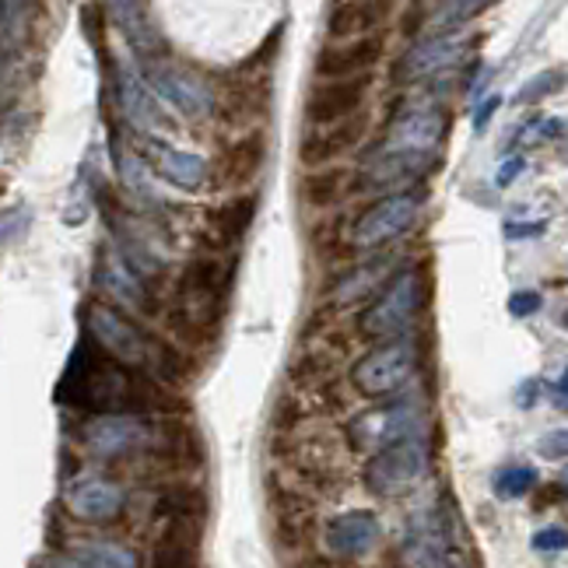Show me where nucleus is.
<instances>
[{
	"label": "nucleus",
	"instance_id": "obj_31",
	"mask_svg": "<svg viewBox=\"0 0 568 568\" xmlns=\"http://www.w3.org/2000/svg\"><path fill=\"white\" fill-rule=\"evenodd\" d=\"M561 134H565V123L558 116H534L519 126L516 144H544V141L561 138Z\"/></svg>",
	"mask_w": 568,
	"mask_h": 568
},
{
	"label": "nucleus",
	"instance_id": "obj_32",
	"mask_svg": "<svg viewBox=\"0 0 568 568\" xmlns=\"http://www.w3.org/2000/svg\"><path fill=\"white\" fill-rule=\"evenodd\" d=\"M558 84H561V71H544L540 78H534V81H527L519 89V102H540V99H548L551 92H558Z\"/></svg>",
	"mask_w": 568,
	"mask_h": 568
},
{
	"label": "nucleus",
	"instance_id": "obj_36",
	"mask_svg": "<svg viewBox=\"0 0 568 568\" xmlns=\"http://www.w3.org/2000/svg\"><path fill=\"white\" fill-rule=\"evenodd\" d=\"M498 102H501V99H498V95H491L485 105L477 109V116H474V126H477V130H485V126H488V120H491V113L498 109Z\"/></svg>",
	"mask_w": 568,
	"mask_h": 568
},
{
	"label": "nucleus",
	"instance_id": "obj_17",
	"mask_svg": "<svg viewBox=\"0 0 568 568\" xmlns=\"http://www.w3.org/2000/svg\"><path fill=\"white\" fill-rule=\"evenodd\" d=\"M116 92H120V102H123V113H126L130 126H138L141 134H148V138H159V130H165L169 116H165V109L159 105V99L148 92L138 63H126V60L120 63Z\"/></svg>",
	"mask_w": 568,
	"mask_h": 568
},
{
	"label": "nucleus",
	"instance_id": "obj_37",
	"mask_svg": "<svg viewBox=\"0 0 568 568\" xmlns=\"http://www.w3.org/2000/svg\"><path fill=\"white\" fill-rule=\"evenodd\" d=\"M540 232H544L540 222H537V225H513V222L506 225V235H509V239H530V235H540Z\"/></svg>",
	"mask_w": 568,
	"mask_h": 568
},
{
	"label": "nucleus",
	"instance_id": "obj_25",
	"mask_svg": "<svg viewBox=\"0 0 568 568\" xmlns=\"http://www.w3.org/2000/svg\"><path fill=\"white\" fill-rule=\"evenodd\" d=\"M253 214H256V201L253 196H239L232 204H222L214 214H211V246L214 250H232L243 243V235L250 232L253 225Z\"/></svg>",
	"mask_w": 568,
	"mask_h": 568
},
{
	"label": "nucleus",
	"instance_id": "obj_2",
	"mask_svg": "<svg viewBox=\"0 0 568 568\" xmlns=\"http://www.w3.org/2000/svg\"><path fill=\"white\" fill-rule=\"evenodd\" d=\"M428 298V274L425 267H404L389 274V281L379 288L376 302L368 305L358 320V331L373 341H393L410 331Z\"/></svg>",
	"mask_w": 568,
	"mask_h": 568
},
{
	"label": "nucleus",
	"instance_id": "obj_15",
	"mask_svg": "<svg viewBox=\"0 0 568 568\" xmlns=\"http://www.w3.org/2000/svg\"><path fill=\"white\" fill-rule=\"evenodd\" d=\"M81 443L99 456H123L148 443V425L138 414H95L81 428Z\"/></svg>",
	"mask_w": 568,
	"mask_h": 568
},
{
	"label": "nucleus",
	"instance_id": "obj_14",
	"mask_svg": "<svg viewBox=\"0 0 568 568\" xmlns=\"http://www.w3.org/2000/svg\"><path fill=\"white\" fill-rule=\"evenodd\" d=\"M470 53V42L464 32H443V36H428L418 42L400 63V78L404 81H428V78H446L456 63H464Z\"/></svg>",
	"mask_w": 568,
	"mask_h": 568
},
{
	"label": "nucleus",
	"instance_id": "obj_39",
	"mask_svg": "<svg viewBox=\"0 0 568 568\" xmlns=\"http://www.w3.org/2000/svg\"><path fill=\"white\" fill-rule=\"evenodd\" d=\"M334 4H347V0H334Z\"/></svg>",
	"mask_w": 568,
	"mask_h": 568
},
{
	"label": "nucleus",
	"instance_id": "obj_22",
	"mask_svg": "<svg viewBox=\"0 0 568 568\" xmlns=\"http://www.w3.org/2000/svg\"><path fill=\"white\" fill-rule=\"evenodd\" d=\"M105 11H109V18H113V26L126 36L130 47L138 50L141 60L159 57L162 39H159L155 26L148 21L141 0H105Z\"/></svg>",
	"mask_w": 568,
	"mask_h": 568
},
{
	"label": "nucleus",
	"instance_id": "obj_30",
	"mask_svg": "<svg viewBox=\"0 0 568 568\" xmlns=\"http://www.w3.org/2000/svg\"><path fill=\"white\" fill-rule=\"evenodd\" d=\"M32 229V211L26 204H11L0 211V243H18Z\"/></svg>",
	"mask_w": 568,
	"mask_h": 568
},
{
	"label": "nucleus",
	"instance_id": "obj_19",
	"mask_svg": "<svg viewBox=\"0 0 568 568\" xmlns=\"http://www.w3.org/2000/svg\"><path fill=\"white\" fill-rule=\"evenodd\" d=\"M383 540V523L376 513H341L326 523V548L341 558H365Z\"/></svg>",
	"mask_w": 568,
	"mask_h": 568
},
{
	"label": "nucleus",
	"instance_id": "obj_7",
	"mask_svg": "<svg viewBox=\"0 0 568 568\" xmlns=\"http://www.w3.org/2000/svg\"><path fill=\"white\" fill-rule=\"evenodd\" d=\"M89 337L105 355H113V362H120V365L148 368V365L162 362V347L151 344L138 323H130L116 310H105V305H95L89 313Z\"/></svg>",
	"mask_w": 568,
	"mask_h": 568
},
{
	"label": "nucleus",
	"instance_id": "obj_33",
	"mask_svg": "<svg viewBox=\"0 0 568 568\" xmlns=\"http://www.w3.org/2000/svg\"><path fill=\"white\" fill-rule=\"evenodd\" d=\"M519 172H527V159H523V155H513V159H506V162L498 165L495 186H509V183H516V180H519Z\"/></svg>",
	"mask_w": 568,
	"mask_h": 568
},
{
	"label": "nucleus",
	"instance_id": "obj_10",
	"mask_svg": "<svg viewBox=\"0 0 568 568\" xmlns=\"http://www.w3.org/2000/svg\"><path fill=\"white\" fill-rule=\"evenodd\" d=\"M386 53V32H368L355 39H337L331 42L320 60H316V78L320 81H337V78H365L376 68Z\"/></svg>",
	"mask_w": 568,
	"mask_h": 568
},
{
	"label": "nucleus",
	"instance_id": "obj_24",
	"mask_svg": "<svg viewBox=\"0 0 568 568\" xmlns=\"http://www.w3.org/2000/svg\"><path fill=\"white\" fill-rule=\"evenodd\" d=\"M393 267H397V256L393 253H383L376 260H365L355 271H347L337 284H334V302H355V298H365L379 292L383 284L389 281Z\"/></svg>",
	"mask_w": 568,
	"mask_h": 568
},
{
	"label": "nucleus",
	"instance_id": "obj_29",
	"mask_svg": "<svg viewBox=\"0 0 568 568\" xmlns=\"http://www.w3.org/2000/svg\"><path fill=\"white\" fill-rule=\"evenodd\" d=\"M534 485H537V474L530 467H519V464L501 467L495 474V495H501V498H523Z\"/></svg>",
	"mask_w": 568,
	"mask_h": 568
},
{
	"label": "nucleus",
	"instance_id": "obj_1",
	"mask_svg": "<svg viewBox=\"0 0 568 568\" xmlns=\"http://www.w3.org/2000/svg\"><path fill=\"white\" fill-rule=\"evenodd\" d=\"M155 386H151L138 368L95 358L89 344H78V352L63 373L57 397L74 407L95 414H138L155 407Z\"/></svg>",
	"mask_w": 568,
	"mask_h": 568
},
{
	"label": "nucleus",
	"instance_id": "obj_35",
	"mask_svg": "<svg viewBox=\"0 0 568 568\" xmlns=\"http://www.w3.org/2000/svg\"><path fill=\"white\" fill-rule=\"evenodd\" d=\"M537 551H561L565 548V530L561 527H551V530H540L537 540H534Z\"/></svg>",
	"mask_w": 568,
	"mask_h": 568
},
{
	"label": "nucleus",
	"instance_id": "obj_26",
	"mask_svg": "<svg viewBox=\"0 0 568 568\" xmlns=\"http://www.w3.org/2000/svg\"><path fill=\"white\" fill-rule=\"evenodd\" d=\"M495 0H432V8L425 14V32L443 36V32H460L464 26L488 11Z\"/></svg>",
	"mask_w": 568,
	"mask_h": 568
},
{
	"label": "nucleus",
	"instance_id": "obj_23",
	"mask_svg": "<svg viewBox=\"0 0 568 568\" xmlns=\"http://www.w3.org/2000/svg\"><path fill=\"white\" fill-rule=\"evenodd\" d=\"M99 277H102V288L113 295L116 302L130 305V310H148V288L141 284L138 271L130 267V260L116 250H109L102 256V267H99Z\"/></svg>",
	"mask_w": 568,
	"mask_h": 568
},
{
	"label": "nucleus",
	"instance_id": "obj_5",
	"mask_svg": "<svg viewBox=\"0 0 568 568\" xmlns=\"http://www.w3.org/2000/svg\"><path fill=\"white\" fill-rule=\"evenodd\" d=\"M418 214H422V190L389 193V196H383V201H376L368 211H362V217L352 229V246L355 250L389 246L393 239L407 235L414 225H418Z\"/></svg>",
	"mask_w": 568,
	"mask_h": 568
},
{
	"label": "nucleus",
	"instance_id": "obj_6",
	"mask_svg": "<svg viewBox=\"0 0 568 568\" xmlns=\"http://www.w3.org/2000/svg\"><path fill=\"white\" fill-rule=\"evenodd\" d=\"M428 470V449L422 439H404L393 443L379 453H373V460L365 467V485L379 498H400L407 495Z\"/></svg>",
	"mask_w": 568,
	"mask_h": 568
},
{
	"label": "nucleus",
	"instance_id": "obj_3",
	"mask_svg": "<svg viewBox=\"0 0 568 568\" xmlns=\"http://www.w3.org/2000/svg\"><path fill=\"white\" fill-rule=\"evenodd\" d=\"M414 373H418V344L410 337H393L389 344L373 347L362 362H355L352 383L362 397L383 400L404 389Z\"/></svg>",
	"mask_w": 568,
	"mask_h": 568
},
{
	"label": "nucleus",
	"instance_id": "obj_13",
	"mask_svg": "<svg viewBox=\"0 0 568 568\" xmlns=\"http://www.w3.org/2000/svg\"><path fill=\"white\" fill-rule=\"evenodd\" d=\"M123 501H126V495L116 480L99 477V474L74 477L68 491H63V506H68V513L84 523H113L123 513Z\"/></svg>",
	"mask_w": 568,
	"mask_h": 568
},
{
	"label": "nucleus",
	"instance_id": "obj_11",
	"mask_svg": "<svg viewBox=\"0 0 568 568\" xmlns=\"http://www.w3.org/2000/svg\"><path fill=\"white\" fill-rule=\"evenodd\" d=\"M368 134V113L362 109V113L355 116H344L331 126H313L310 134H305L302 141V162L310 169H326L331 162L344 159L347 151H355Z\"/></svg>",
	"mask_w": 568,
	"mask_h": 568
},
{
	"label": "nucleus",
	"instance_id": "obj_21",
	"mask_svg": "<svg viewBox=\"0 0 568 568\" xmlns=\"http://www.w3.org/2000/svg\"><path fill=\"white\" fill-rule=\"evenodd\" d=\"M201 565V523L165 519V530L151 555V568H196Z\"/></svg>",
	"mask_w": 568,
	"mask_h": 568
},
{
	"label": "nucleus",
	"instance_id": "obj_4",
	"mask_svg": "<svg viewBox=\"0 0 568 568\" xmlns=\"http://www.w3.org/2000/svg\"><path fill=\"white\" fill-rule=\"evenodd\" d=\"M138 71L148 84V92L162 99L169 109H176V113L193 116V120H204L214 113L211 89L186 68H176V63H169L165 57H151V60H141Z\"/></svg>",
	"mask_w": 568,
	"mask_h": 568
},
{
	"label": "nucleus",
	"instance_id": "obj_9",
	"mask_svg": "<svg viewBox=\"0 0 568 568\" xmlns=\"http://www.w3.org/2000/svg\"><path fill=\"white\" fill-rule=\"evenodd\" d=\"M446 109L432 102H414L393 116L379 151H407V155H435L446 138Z\"/></svg>",
	"mask_w": 568,
	"mask_h": 568
},
{
	"label": "nucleus",
	"instance_id": "obj_18",
	"mask_svg": "<svg viewBox=\"0 0 568 568\" xmlns=\"http://www.w3.org/2000/svg\"><path fill=\"white\" fill-rule=\"evenodd\" d=\"M144 138V155L151 162V169L159 172V176L172 186H180V190H201L207 180H211V172H207V162L201 155H193V151H180V148H172L169 141L162 138Z\"/></svg>",
	"mask_w": 568,
	"mask_h": 568
},
{
	"label": "nucleus",
	"instance_id": "obj_12",
	"mask_svg": "<svg viewBox=\"0 0 568 568\" xmlns=\"http://www.w3.org/2000/svg\"><path fill=\"white\" fill-rule=\"evenodd\" d=\"M365 99H368V74L320 81L310 92V99H305V120H310V126H331L344 116L362 113Z\"/></svg>",
	"mask_w": 568,
	"mask_h": 568
},
{
	"label": "nucleus",
	"instance_id": "obj_16",
	"mask_svg": "<svg viewBox=\"0 0 568 568\" xmlns=\"http://www.w3.org/2000/svg\"><path fill=\"white\" fill-rule=\"evenodd\" d=\"M435 155H407V151H379V155L362 169V190H410L418 180L428 176Z\"/></svg>",
	"mask_w": 568,
	"mask_h": 568
},
{
	"label": "nucleus",
	"instance_id": "obj_27",
	"mask_svg": "<svg viewBox=\"0 0 568 568\" xmlns=\"http://www.w3.org/2000/svg\"><path fill=\"white\" fill-rule=\"evenodd\" d=\"M113 162H116V169H120V180H123V186H126V193L134 196V201H141V204H148V207H155V211H162V193L155 190V183H151V172L141 165V159L130 151L123 141H113Z\"/></svg>",
	"mask_w": 568,
	"mask_h": 568
},
{
	"label": "nucleus",
	"instance_id": "obj_20",
	"mask_svg": "<svg viewBox=\"0 0 568 568\" xmlns=\"http://www.w3.org/2000/svg\"><path fill=\"white\" fill-rule=\"evenodd\" d=\"M397 11V0H347V4H334L326 14V36L331 42L337 39H355L379 32Z\"/></svg>",
	"mask_w": 568,
	"mask_h": 568
},
{
	"label": "nucleus",
	"instance_id": "obj_38",
	"mask_svg": "<svg viewBox=\"0 0 568 568\" xmlns=\"http://www.w3.org/2000/svg\"><path fill=\"white\" fill-rule=\"evenodd\" d=\"M42 568H84L81 561H74V558H50Z\"/></svg>",
	"mask_w": 568,
	"mask_h": 568
},
{
	"label": "nucleus",
	"instance_id": "obj_28",
	"mask_svg": "<svg viewBox=\"0 0 568 568\" xmlns=\"http://www.w3.org/2000/svg\"><path fill=\"white\" fill-rule=\"evenodd\" d=\"M84 568H138V555L113 540H92L78 548Z\"/></svg>",
	"mask_w": 568,
	"mask_h": 568
},
{
	"label": "nucleus",
	"instance_id": "obj_34",
	"mask_svg": "<svg viewBox=\"0 0 568 568\" xmlns=\"http://www.w3.org/2000/svg\"><path fill=\"white\" fill-rule=\"evenodd\" d=\"M509 310H513V316H534L540 310V295L537 292H516L509 298Z\"/></svg>",
	"mask_w": 568,
	"mask_h": 568
},
{
	"label": "nucleus",
	"instance_id": "obj_8",
	"mask_svg": "<svg viewBox=\"0 0 568 568\" xmlns=\"http://www.w3.org/2000/svg\"><path fill=\"white\" fill-rule=\"evenodd\" d=\"M422 407L400 400V404H386L376 410H365L352 422V443L362 453H379L393 443H404V439H418V425H422Z\"/></svg>",
	"mask_w": 568,
	"mask_h": 568
}]
</instances>
